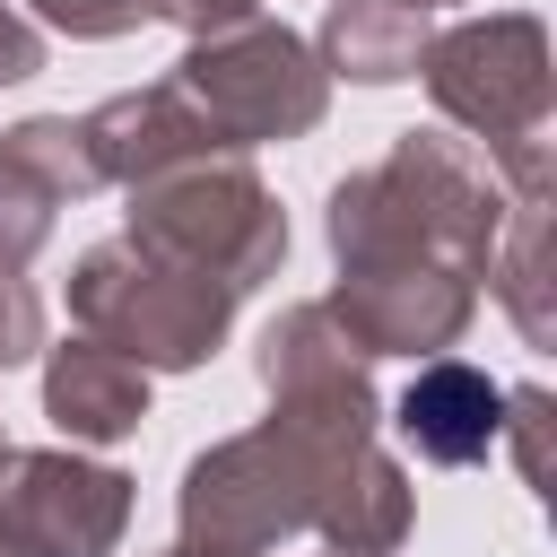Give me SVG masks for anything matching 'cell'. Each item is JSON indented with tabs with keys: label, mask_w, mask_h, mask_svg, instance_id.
<instances>
[{
	"label": "cell",
	"mask_w": 557,
	"mask_h": 557,
	"mask_svg": "<svg viewBox=\"0 0 557 557\" xmlns=\"http://www.w3.org/2000/svg\"><path fill=\"white\" fill-rule=\"evenodd\" d=\"M496 226H505V183L444 122L435 131H400L374 165L339 174L331 200H322V244H331L339 270H366V261H435V270L487 278Z\"/></svg>",
	"instance_id": "1"
},
{
	"label": "cell",
	"mask_w": 557,
	"mask_h": 557,
	"mask_svg": "<svg viewBox=\"0 0 557 557\" xmlns=\"http://www.w3.org/2000/svg\"><path fill=\"white\" fill-rule=\"evenodd\" d=\"M418 78L444 113V131H470V148L496 165L505 200L548 191L557 165V61H548V26L531 9H487L461 17L444 35H426Z\"/></svg>",
	"instance_id": "2"
},
{
	"label": "cell",
	"mask_w": 557,
	"mask_h": 557,
	"mask_svg": "<svg viewBox=\"0 0 557 557\" xmlns=\"http://www.w3.org/2000/svg\"><path fill=\"white\" fill-rule=\"evenodd\" d=\"M235 305H244L235 287L165 261V252L139 244V235H104V244H87V252L70 261V322H78L87 339L122 348V357L148 366V374H191V366H209V357L226 348V331H235Z\"/></svg>",
	"instance_id": "3"
},
{
	"label": "cell",
	"mask_w": 557,
	"mask_h": 557,
	"mask_svg": "<svg viewBox=\"0 0 557 557\" xmlns=\"http://www.w3.org/2000/svg\"><path fill=\"white\" fill-rule=\"evenodd\" d=\"M374 444V435H366ZM357 444L348 435H313L296 418H261L244 435H218L209 453L183 461V487H174V522L191 540H218V548H278L296 531H313V505H322V479L348 461Z\"/></svg>",
	"instance_id": "4"
},
{
	"label": "cell",
	"mask_w": 557,
	"mask_h": 557,
	"mask_svg": "<svg viewBox=\"0 0 557 557\" xmlns=\"http://www.w3.org/2000/svg\"><path fill=\"white\" fill-rule=\"evenodd\" d=\"M139 244H157L165 261L252 296L278 278L287 261V209L278 191L252 174V148H218V157H183L148 183H131V226Z\"/></svg>",
	"instance_id": "5"
},
{
	"label": "cell",
	"mask_w": 557,
	"mask_h": 557,
	"mask_svg": "<svg viewBox=\"0 0 557 557\" xmlns=\"http://www.w3.org/2000/svg\"><path fill=\"white\" fill-rule=\"evenodd\" d=\"M174 87L226 131V148H270V139H305L331 113V70L322 52L278 26V17H235L218 35H191L174 61Z\"/></svg>",
	"instance_id": "6"
},
{
	"label": "cell",
	"mask_w": 557,
	"mask_h": 557,
	"mask_svg": "<svg viewBox=\"0 0 557 557\" xmlns=\"http://www.w3.org/2000/svg\"><path fill=\"white\" fill-rule=\"evenodd\" d=\"M131 531V479L78 444L0 453V557H113Z\"/></svg>",
	"instance_id": "7"
},
{
	"label": "cell",
	"mask_w": 557,
	"mask_h": 557,
	"mask_svg": "<svg viewBox=\"0 0 557 557\" xmlns=\"http://www.w3.org/2000/svg\"><path fill=\"white\" fill-rule=\"evenodd\" d=\"M252 366H261V392H270L278 418H296V426H313V435H348V444L383 435L374 357L331 322L322 296H313V305H287V313L261 331Z\"/></svg>",
	"instance_id": "8"
},
{
	"label": "cell",
	"mask_w": 557,
	"mask_h": 557,
	"mask_svg": "<svg viewBox=\"0 0 557 557\" xmlns=\"http://www.w3.org/2000/svg\"><path fill=\"white\" fill-rule=\"evenodd\" d=\"M322 305L366 357H444L479 313V278L435 261H366V270H339Z\"/></svg>",
	"instance_id": "9"
},
{
	"label": "cell",
	"mask_w": 557,
	"mask_h": 557,
	"mask_svg": "<svg viewBox=\"0 0 557 557\" xmlns=\"http://www.w3.org/2000/svg\"><path fill=\"white\" fill-rule=\"evenodd\" d=\"M78 131H87V157H96V174L104 183H148V174H165V165H183V157H218L226 148V131L174 87V78H157V87H122V96H104L96 113H78Z\"/></svg>",
	"instance_id": "10"
},
{
	"label": "cell",
	"mask_w": 557,
	"mask_h": 557,
	"mask_svg": "<svg viewBox=\"0 0 557 557\" xmlns=\"http://www.w3.org/2000/svg\"><path fill=\"white\" fill-rule=\"evenodd\" d=\"M392 426H400V444L418 453V461H435V470H479L487 453H496V435H505V383L487 374V366H470V357H418V374H409V392L392 400Z\"/></svg>",
	"instance_id": "11"
},
{
	"label": "cell",
	"mask_w": 557,
	"mask_h": 557,
	"mask_svg": "<svg viewBox=\"0 0 557 557\" xmlns=\"http://www.w3.org/2000/svg\"><path fill=\"white\" fill-rule=\"evenodd\" d=\"M44 418L70 444H122L148 418V366H131L122 348H104L87 331L44 348Z\"/></svg>",
	"instance_id": "12"
},
{
	"label": "cell",
	"mask_w": 557,
	"mask_h": 557,
	"mask_svg": "<svg viewBox=\"0 0 557 557\" xmlns=\"http://www.w3.org/2000/svg\"><path fill=\"white\" fill-rule=\"evenodd\" d=\"M409 522H418V487H409V470L383 453V435L357 444V453L322 479V505H313V540H322V548L392 557V548L409 540Z\"/></svg>",
	"instance_id": "13"
},
{
	"label": "cell",
	"mask_w": 557,
	"mask_h": 557,
	"mask_svg": "<svg viewBox=\"0 0 557 557\" xmlns=\"http://www.w3.org/2000/svg\"><path fill=\"white\" fill-rule=\"evenodd\" d=\"M313 52H322V70H331V78H357V87L418 78L426 9H409V0H331V9H322Z\"/></svg>",
	"instance_id": "14"
},
{
	"label": "cell",
	"mask_w": 557,
	"mask_h": 557,
	"mask_svg": "<svg viewBox=\"0 0 557 557\" xmlns=\"http://www.w3.org/2000/svg\"><path fill=\"white\" fill-rule=\"evenodd\" d=\"M487 287L513 313L522 348H557V305H548V191L505 200V226H496V252H487Z\"/></svg>",
	"instance_id": "15"
},
{
	"label": "cell",
	"mask_w": 557,
	"mask_h": 557,
	"mask_svg": "<svg viewBox=\"0 0 557 557\" xmlns=\"http://www.w3.org/2000/svg\"><path fill=\"white\" fill-rule=\"evenodd\" d=\"M0 157H9L17 174H35L61 209H78L87 191H104V174H96V157H87V131H78L70 113H26V122H9V131H0Z\"/></svg>",
	"instance_id": "16"
},
{
	"label": "cell",
	"mask_w": 557,
	"mask_h": 557,
	"mask_svg": "<svg viewBox=\"0 0 557 557\" xmlns=\"http://www.w3.org/2000/svg\"><path fill=\"white\" fill-rule=\"evenodd\" d=\"M52 218H61V200L0 157V270H26V261L52 244Z\"/></svg>",
	"instance_id": "17"
},
{
	"label": "cell",
	"mask_w": 557,
	"mask_h": 557,
	"mask_svg": "<svg viewBox=\"0 0 557 557\" xmlns=\"http://www.w3.org/2000/svg\"><path fill=\"white\" fill-rule=\"evenodd\" d=\"M548 418H557V400H548L540 383L505 392V435H496V444H513V470H522L531 496H548Z\"/></svg>",
	"instance_id": "18"
},
{
	"label": "cell",
	"mask_w": 557,
	"mask_h": 557,
	"mask_svg": "<svg viewBox=\"0 0 557 557\" xmlns=\"http://www.w3.org/2000/svg\"><path fill=\"white\" fill-rule=\"evenodd\" d=\"M52 35L70 44H113V35H139L148 26V0H26Z\"/></svg>",
	"instance_id": "19"
},
{
	"label": "cell",
	"mask_w": 557,
	"mask_h": 557,
	"mask_svg": "<svg viewBox=\"0 0 557 557\" xmlns=\"http://www.w3.org/2000/svg\"><path fill=\"white\" fill-rule=\"evenodd\" d=\"M52 339H44V296L26 287V270H0V374L9 366H35Z\"/></svg>",
	"instance_id": "20"
},
{
	"label": "cell",
	"mask_w": 557,
	"mask_h": 557,
	"mask_svg": "<svg viewBox=\"0 0 557 557\" xmlns=\"http://www.w3.org/2000/svg\"><path fill=\"white\" fill-rule=\"evenodd\" d=\"M44 70V35H35V17L26 9H9L0 0V87H26Z\"/></svg>",
	"instance_id": "21"
},
{
	"label": "cell",
	"mask_w": 557,
	"mask_h": 557,
	"mask_svg": "<svg viewBox=\"0 0 557 557\" xmlns=\"http://www.w3.org/2000/svg\"><path fill=\"white\" fill-rule=\"evenodd\" d=\"M148 17H165V26H183V35H218V26H235V17H261V0H148Z\"/></svg>",
	"instance_id": "22"
},
{
	"label": "cell",
	"mask_w": 557,
	"mask_h": 557,
	"mask_svg": "<svg viewBox=\"0 0 557 557\" xmlns=\"http://www.w3.org/2000/svg\"><path fill=\"white\" fill-rule=\"evenodd\" d=\"M157 557H244V548H218V540H191V531H183V540H174V548H157Z\"/></svg>",
	"instance_id": "23"
},
{
	"label": "cell",
	"mask_w": 557,
	"mask_h": 557,
	"mask_svg": "<svg viewBox=\"0 0 557 557\" xmlns=\"http://www.w3.org/2000/svg\"><path fill=\"white\" fill-rule=\"evenodd\" d=\"M409 9H461V0H409Z\"/></svg>",
	"instance_id": "24"
},
{
	"label": "cell",
	"mask_w": 557,
	"mask_h": 557,
	"mask_svg": "<svg viewBox=\"0 0 557 557\" xmlns=\"http://www.w3.org/2000/svg\"><path fill=\"white\" fill-rule=\"evenodd\" d=\"M322 557H357V548H322Z\"/></svg>",
	"instance_id": "25"
},
{
	"label": "cell",
	"mask_w": 557,
	"mask_h": 557,
	"mask_svg": "<svg viewBox=\"0 0 557 557\" xmlns=\"http://www.w3.org/2000/svg\"><path fill=\"white\" fill-rule=\"evenodd\" d=\"M0 453H9V435H0Z\"/></svg>",
	"instance_id": "26"
}]
</instances>
